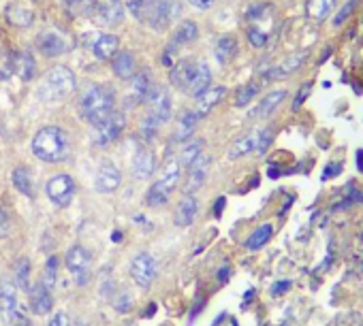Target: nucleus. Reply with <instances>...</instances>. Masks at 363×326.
Listing matches in <instances>:
<instances>
[{"instance_id":"nucleus-36","label":"nucleus","mask_w":363,"mask_h":326,"mask_svg":"<svg viewBox=\"0 0 363 326\" xmlns=\"http://www.w3.org/2000/svg\"><path fill=\"white\" fill-rule=\"evenodd\" d=\"M15 286L19 290H31V260L19 258L15 262Z\"/></svg>"},{"instance_id":"nucleus-10","label":"nucleus","mask_w":363,"mask_h":326,"mask_svg":"<svg viewBox=\"0 0 363 326\" xmlns=\"http://www.w3.org/2000/svg\"><path fill=\"white\" fill-rule=\"evenodd\" d=\"M124 126H126V117L116 111L114 115L109 117V120H105L103 124L94 126V143L99 147L111 145L114 141L120 139V135L124 132Z\"/></svg>"},{"instance_id":"nucleus-4","label":"nucleus","mask_w":363,"mask_h":326,"mask_svg":"<svg viewBox=\"0 0 363 326\" xmlns=\"http://www.w3.org/2000/svg\"><path fill=\"white\" fill-rule=\"evenodd\" d=\"M148 107L146 111V117H144V124H142V135L146 141L154 139L158 128L162 124H167L171 120V109H174V103H171V94L164 90V87H152L150 96L146 98L144 103Z\"/></svg>"},{"instance_id":"nucleus-29","label":"nucleus","mask_w":363,"mask_h":326,"mask_svg":"<svg viewBox=\"0 0 363 326\" xmlns=\"http://www.w3.org/2000/svg\"><path fill=\"white\" fill-rule=\"evenodd\" d=\"M199 120L201 117L194 111H184L178 120V126H176V141H188L192 137L194 128H197Z\"/></svg>"},{"instance_id":"nucleus-7","label":"nucleus","mask_w":363,"mask_h":326,"mask_svg":"<svg viewBox=\"0 0 363 326\" xmlns=\"http://www.w3.org/2000/svg\"><path fill=\"white\" fill-rule=\"evenodd\" d=\"M180 166L182 164L176 158L164 162V166H162V171L158 175V180L154 182V186L148 190V196H146L150 207H162L167 200H169L171 192L176 190V186L180 182Z\"/></svg>"},{"instance_id":"nucleus-9","label":"nucleus","mask_w":363,"mask_h":326,"mask_svg":"<svg viewBox=\"0 0 363 326\" xmlns=\"http://www.w3.org/2000/svg\"><path fill=\"white\" fill-rule=\"evenodd\" d=\"M45 192L49 196V200L58 207H69L73 196H75V182L73 177L67 173L60 175H53L51 180L45 184Z\"/></svg>"},{"instance_id":"nucleus-17","label":"nucleus","mask_w":363,"mask_h":326,"mask_svg":"<svg viewBox=\"0 0 363 326\" xmlns=\"http://www.w3.org/2000/svg\"><path fill=\"white\" fill-rule=\"evenodd\" d=\"M122 184V173L114 166V164H109L105 162L99 171H96V177H94V186L99 192H114L118 190V186Z\"/></svg>"},{"instance_id":"nucleus-14","label":"nucleus","mask_w":363,"mask_h":326,"mask_svg":"<svg viewBox=\"0 0 363 326\" xmlns=\"http://www.w3.org/2000/svg\"><path fill=\"white\" fill-rule=\"evenodd\" d=\"M124 7L122 0H96L94 19L101 26H118L124 19Z\"/></svg>"},{"instance_id":"nucleus-49","label":"nucleus","mask_w":363,"mask_h":326,"mask_svg":"<svg viewBox=\"0 0 363 326\" xmlns=\"http://www.w3.org/2000/svg\"><path fill=\"white\" fill-rule=\"evenodd\" d=\"M222 207H225V198H218V205H216V216H220Z\"/></svg>"},{"instance_id":"nucleus-5","label":"nucleus","mask_w":363,"mask_h":326,"mask_svg":"<svg viewBox=\"0 0 363 326\" xmlns=\"http://www.w3.org/2000/svg\"><path fill=\"white\" fill-rule=\"evenodd\" d=\"M171 83L197 98L212 85V71L205 62H180L171 73Z\"/></svg>"},{"instance_id":"nucleus-21","label":"nucleus","mask_w":363,"mask_h":326,"mask_svg":"<svg viewBox=\"0 0 363 326\" xmlns=\"http://www.w3.org/2000/svg\"><path fill=\"white\" fill-rule=\"evenodd\" d=\"M111 69L120 79H133L137 75V60L130 51H118L111 58Z\"/></svg>"},{"instance_id":"nucleus-20","label":"nucleus","mask_w":363,"mask_h":326,"mask_svg":"<svg viewBox=\"0 0 363 326\" xmlns=\"http://www.w3.org/2000/svg\"><path fill=\"white\" fill-rule=\"evenodd\" d=\"M154 169H156L154 154L150 150H146V147H142L133 158V175L137 180H148V177H152Z\"/></svg>"},{"instance_id":"nucleus-46","label":"nucleus","mask_w":363,"mask_h":326,"mask_svg":"<svg viewBox=\"0 0 363 326\" xmlns=\"http://www.w3.org/2000/svg\"><path fill=\"white\" fill-rule=\"evenodd\" d=\"M116 309L118 311H128L130 309V296L126 292H122V301L120 299L116 301Z\"/></svg>"},{"instance_id":"nucleus-8","label":"nucleus","mask_w":363,"mask_h":326,"mask_svg":"<svg viewBox=\"0 0 363 326\" xmlns=\"http://www.w3.org/2000/svg\"><path fill=\"white\" fill-rule=\"evenodd\" d=\"M67 266L77 286H86L90 282L92 258H90V252L83 246H73L67 252Z\"/></svg>"},{"instance_id":"nucleus-43","label":"nucleus","mask_w":363,"mask_h":326,"mask_svg":"<svg viewBox=\"0 0 363 326\" xmlns=\"http://www.w3.org/2000/svg\"><path fill=\"white\" fill-rule=\"evenodd\" d=\"M11 228H13L11 216H9V212L3 207V209H0V239H5V237H9V234H11Z\"/></svg>"},{"instance_id":"nucleus-13","label":"nucleus","mask_w":363,"mask_h":326,"mask_svg":"<svg viewBox=\"0 0 363 326\" xmlns=\"http://www.w3.org/2000/svg\"><path fill=\"white\" fill-rule=\"evenodd\" d=\"M0 314H3V318H7V320H15L19 316L17 286L9 277L0 280Z\"/></svg>"},{"instance_id":"nucleus-27","label":"nucleus","mask_w":363,"mask_h":326,"mask_svg":"<svg viewBox=\"0 0 363 326\" xmlns=\"http://www.w3.org/2000/svg\"><path fill=\"white\" fill-rule=\"evenodd\" d=\"M257 137H259V132H248V135L239 137V139L231 145L229 158H231V160H237V158H244V156H248V154L257 152Z\"/></svg>"},{"instance_id":"nucleus-28","label":"nucleus","mask_w":363,"mask_h":326,"mask_svg":"<svg viewBox=\"0 0 363 326\" xmlns=\"http://www.w3.org/2000/svg\"><path fill=\"white\" fill-rule=\"evenodd\" d=\"M51 292L45 286H35L33 294H31V309L35 316H45L51 309Z\"/></svg>"},{"instance_id":"nucleus-3","label":"nucleus","mask_w":363,"mask_h":326,"mask_svg":"<svg viewBox=\"0 0 363 326\" xmlns=\"http://www.w3.org/2000/svg\"><path fill=\"white\" fill-rule=\"evenodd\" d=\"M33 154L43 162H65L71 154V139L58 126H45L33 139Z\"/></svg>"},{"instance_id":"nucleus-47","label":"nucleus","mask_w":363,"mask_h":326,"mask_svg":"<svg viewBox=\"0 0 363 326\" xmlns=\"http://www.w3.org/2000/svg\"><path fill=\"white\" fill-rule=\"evenodd\" d=\"M190 5L194 9H199V11H208L214 5V0H190Z\"/></svg>"},{"instance_id":"nucleus-35","label":"nucleus","mask_w":363,"mask_h":326,"mask_svg":"<svg viewBox=\"0 0 363 326\" xmlns=\"http://www.w3.org/2000/svg\"><path fill=\"white\" fill-rule=\"evenodd\" d=\"M271 232H273L271 224H261L253 234L248 237L246 248H248V250H261V248L271 239Z\"/></svg>"},{"instance_id":"nucleus-15","label":"nucleus","mask_w":363,"mask_h":326,"mask_svg":"<svg viewBox=\"0 0 363 326\" xmlns=\"http://www.w3.org/2000/svg\"><path fill=\"white\" fill-rule=\"evenodd\" d=\"M210 164H212V158L201 154L197 160H194L190 166H188V177H186V186H184V192L186 194H194L197 192L205 180H208V173H210Z\"/></svg>"},{"instance_id":"nucleus-6","label":"nucleus","mask_w":363,"mask_h":326,"mask_svg":"<svg viewBox=\"0 0 363 326\" xmlns=\"http://www.w3.org/2000/svg\"><path fill=\"white\" fill-rule=\"evenodd\" d=\"M77 87V79L69 67H53L45 73V77L39 83V98L45 103H56V101H65L73 90Z\"/></svg>"},{"instance_id":"nucleus-24","label":"nucleus","mask_w":363,"mask_h":326,"mask_svg":"<svg viewBox=\"0 0 363 326\" xmlns=\"http://www.w3.org/2000/svg\"><path fill=\"white\" fill-rule=\"evenodd\" d=\"M285 98H287V90H273V92L265 94V98L259 103V107L250 111V117H269L278 107L282 105Z\"/></svg>"},{"instance_id":"nucleus-45","label":"nucleus","mask_w":363,"mask_h":326,"mask_svg":"<svg viewBox=\"0 0 363 326\" xmlns=\"http://www.w3.org/2000/svg\"><path fill=\"white\" fill-rule=\"evenodd\" d=\"M47 326H71V322H69V316L60 311V314H56V316L51 318V322H49Z\"/></svg>"},{"instance_id":"nucleus-44","label":"nucleus","mask_w":363,"mask_h":326,"mask_svg":"<svg viewBox=\"0 0 363 326\" xmlns=\"http://www.w3.org/2000/svg\"><path fill=\"white\" fill-rule=\"evenodd\" d=\"M310 87H312V81L305 83V85L301 87V92L295 96V101H293V109H295V111H297V109L303 105V101H305V98H308V94H310Z\"/></svg>"},{"instance_id":"nucleus-48","label":"nucleus","mask_w":363,"mask_h":326,"mask_svg":"<svg viewBox=\"0 0 363 326\" xmlns=\"http://www.w3.org/2000/svg\"><path fill=\"white\" fill-rule=\"evenodd\" d=\"M289 288H291V282H278V284L273 286V292L280 294V292H287Z\"/></svg>"},{"instance_id":"nucleus-38","label":"nucleus","mask_w":363,"mask_h":326,"mask_svg":"<svg viewBox=\"0 0 363 326\" xmlns=\"http://www.w3.org/2000/svg\"><path fill=\"white\" fill-rule=\"evenodd\" d=\"M259 83L257 81H250V83H246V85H242L239 90H237V96H235V105L237 107H246L250 101H253L257 94H259Z\"/></svg>"},{"instance_id":"nucleus-41","label":"nucleus","mask_w":363,"mask_h":326,"mask_svg":"<svg viewBox=\"0 0 363 326\" xmlns=\"http://www.w3.org/2000/svg\"><path fill=\"white\" fill-rule=\"evenodd\" d=\"M355 7H357V0H348V3L336 13V17H333V26H336V28H340L344 22H346V17L348 15H353V11H355Z\"/></svg>"},{"instance_id":"nucleus-26","label":"nucleus","mask_w":363,"mask_h":326,"mask_svg":"<svg viewBox=\"0 0 363 326\" xmlns=\"http://www.w3.org/2000/svg\"><path fill=\"white\" fill-rule=\"evenodd\" d=\"M13 73L17 75V77H22L24 81H31V79H35V75H37V62H35V58L31 55V53H17L15 58H13Z\"/></svg>"},{"instance_id":"nucleus-23","label":"nucleus","mask_w":363,"mask_h":326,"mask_svg":"<svg viewBox=\"0 0 363 326\" xmlns=\"http://www.w3.org/2000/svg\"><path fill=\"white\" fill-rule=\"evenodd\" d=\"M92 51L99 60H111L120 51V41L116 35H99L92 43Z\"/></svg>"},{"instance_id":"nucleus-19","label":"nucleus","mask_w":363,"mask_h":326,"mask_svg":"<svg viewBox=\"0 0 363 326\" xmlns=\"http://www.w3.org/2000/svg\"><path fill=\"white\" fill-rule=\"evenodd\" d=\"M152 77L148 71H142V73H137L133 77V83H130V90H128V103L133 105H139V103H146V98L150 96L152 92Z\"/></svg>"},{"instance_id":"nucleus-30","label":"nucleus","mask_w":363,"mask_h":326,"mask_svg":"<svg viewBox=\"0 0 363 326\" xmlns=\"http://www.w3.org/2000/svg\"><path fill=\"white\" fill-rule=\"evenodd\" d=\"M199 37V28L194 22H182L178 28H176V33L171 37V47H182V45H188L192 43L194 39Z\"/></svg>"},{"instance_id":"nucleus-25","label":"nucleus","mask_w":363,"mask_h":326,"mask_svg":"<svg viewBox=\"0 0 363 326\" xmlns=\"http://www.w3.org/2000/svg\"><path fill=\"white\" fill-rule=\"evenodd\" d=\"M237 49H239V45H237V39L233 37V35H222L218 41H216V60L220 62V65H227V62H231L233 58L237 55Z\"/></svg>"},{"instance_id":"nucleus-50","label":"nucleus","mask_w":363,"mask_h":326,"mask_svg":"<svg viewBox=\"0 0 363 326\" xmlns=\"http://www.w3.org/2000/svg\"><path fill=\"white\" fill-rule=\"evenodd\" d=\"M227 275H229V269L225 266V269H220V282H227Z\"/></svg>"},{"instance_id":"nucleus-51","label":"nucleus","mask_w":363,"mask_h":326,"mask_svg":"<svg viewBox=\"0 0 363 326\" xmlns=\"http://www.w3.org/2000/svg\"><path fill=\"white\" fill-rule=\"evenodd\" d=\"M122 239V232H114V241H120Z\"/></svg>"},{"instance_id":"nucleus-42","label":"nucleus","mask_w":363,"mask_h":326,"mask_svg":"<svg viewBox=\"0 0 363 326\" xmlns=\"http://www.w3.org/2000/svg\"><path fill=\"white\" fill-rule=\"evenodd\" d=\"M271 139H273V130L271 128L259 130V137H257V154H265V150L269 147Z\"/></svg>"},{"instance_id":"nucleus-11","label":"nucleus","mask_w":363,"mask_h":326,"mask_svg":"<svg viewBox=\"0 0 363 326\" xmlns=\"http://www.w3.org/2000/svg\"><path fill=\"white\" fill-rule=\"evenodd\" d=\"M156 260L150 256V254H137L133 260H130V277L135 280L137 286H142V288H148L154 277H156Z\"/></svg>"},{"instance_id":"nucleus-40","label":"nucleus","mask_w":363,"mask_h":326,"mask_svg":"<svg viewBox=\"0 0 363 326\" xmlns=\"http://www.w3.org/2000/svg\"><path fill=\"white\" fill-rule=\"evenodd\" d=\"M248 41H250V45H255V47H265L267 33L261 31V28H257V26H250L248 28Z\"/></svg>"},{"instance_id":"nucleus-37","label":"nucleus","mask_w":363,"mask_h":326,"mask_svg":"<svg viewBox=\"0 0 363 326\" xmlns=\"http://www.w3.org/2000/svg\"><path fill=\"white\" fill-rule=\"evenodd\" d=\"M11 180H13V186L26 194V196H33V180H31V173H28V169L24 166H17L11 175Z\"/></svg>"},{"instance_id":"nucleus-16","label":"nucleus","mask_w":363,"mask_h":326,"mask_svg":"<svg viewBox=\"0 0 363 326\" xmlns=\"http://www.w3.org/2000/svg\"><path fill=\"white\" fill-rule=\"evenodd\" d=\"M305 58H308V51H297V53H291V55H287L285 58V62H280V65H276V67H271L269 71H265L263 73V81H276V79H282V77H289V75H293L303 62H305Z\"/></svg>"},{"instance_id":"nucleus-22","label":"nucleus","mask_w":363,"mask_h":326,"mask_svg":"<svg viewBox=\"0 0 363 326\" xmlns=\"http://www.w3.org/2000/svg\"><path fill=\"white\" fill-rule=\"evenodd\" d=\"M197 212H199V205H197V198L192 194H184L182 200L178 203V209H176V224L178 226H190L197 218Z\"/></svg>"},{"instance_id":"nucleus-32","label":"nucleus","mask_w":363,"mask_h":326,"mask_svg":"<svg viewBox=\"0 0 363 326\" xmlns=\"http://www.w3.org/2000/svg\"><path fill=\"white\" fill-rule=\"evenodd\" d=\"M201 150H203V141H201V139H192V141H188V143L182 147L178 162H180L182 166H190L194 160H197V158L203 154Z\"/></svg>"},{"instance_id":"nucleus-18","label":"nucleus","mask_w":363,"mask_h":326,"mask_svg":"<svg viewBox=\"0 0 363 326\" xmlns=\"http://www.w3.org/2000/svg\"><path fill=\"white\" fill-rule=\"evenodd\" d=\"M227 96V87L225 85H210L208 90L203 94L197 96V105H194V113H197L199 117H205L216 105H220V101Z\"/></svg>"},{"instance_id":"nucleus-31","label":"nucleus","mask_w":363,"mask_h":326,"mask_svg":"<svg viewBox=\"0 0 363 326\" xmlns=\"http://www.w3.org/2000/svg\"><path fill=\"white\" fill-rule=\"evenodd\" d=\"M333 7H336V0H308L305 3V13L314 22H325L331 15Z\"/></svg>"},{"instance_id":"nucleus-1","label":"nucleus","mask_w":363,"mask_h":326,"mask_svg":"<svg viewBox=\"0 0 363 326\" xmlns=\"http://www.w3.org/2000/svg\"><path fill=\"white\" fill-rule=\"evenodd\" d=\"M126 9L154 31H164L182 13L178 0H126Z\"/></svg>"},{"instance_id":"nucleus-39","label":"nucleus","mask_w":363,"mask_h":326,"mask_svg":"<svg viewBox=\"0 0 363 326\" xmlns=\"http://www.w3.org/2000/svg\"><path fill=\"white\" fill-rule=\"evenodd\" d=\"M56 273H58V258L51 256L45 264V271H43V277H41V286H45L47 290L53 288L56 284Z\"/></svg>"},{"instance_id":"nucleus-34","label":"nucleus","mask_w":363,"mask_h":326,"mask_svg":"<svg viewBox=\"0 0 363 326\" xmlns=\"http://www.w3.org/2000/svg\"><path fill=\"white\" fill-rule=\"evenodd\" d=\"M7 19L13 24V26H31L33 19H35V13L31 9H26L22 5H9L7 9Z\"/></svg>"},{"instance_id":"nucleus-33","label":"nucleus","mask_w":363,"mask_h":326,"mask_svg":"<svg viewBox=\"0 0 363 326\" xmlns=\"http://www.w3.org/2000/svg\"><path fill=\"white\" fill-rule=\"evenodd\" d=\"M65 7L75 17H94L96 0H65Z\"/></svg>"},{"instance_id":"nucleus-12","label":"nucleus","mask_w":363,"mask_h":326,"mask_svg":"<svg viewBox=\"0 0 363 326\" xmlns=\"http://www.w3.org/2000/svg\"><path fill=\"white\" fill-rule=\"evenodd\" d=\"M37 49L47 58H56L71 49V41L58 31H43L37 37Z\"/></svg>"},{"instance_id":"nucleus-2","label":"nucleus","mask_w":363,"mask_h":326,"mask_svg":"<svg viewBox=\"0 0 363 326\" xmlns=\"http://www.w3.org/2000/svg\"><path fill=\"white\" fill-rule=\"evenodd\" d=\"M79 111L88 124H92V126L103 124L116 113V92L103 83L90 85L79 98Z\"/></svg>"}]
</instances>
